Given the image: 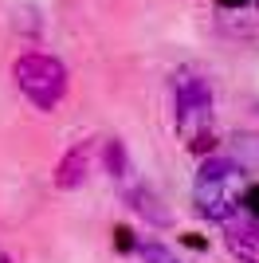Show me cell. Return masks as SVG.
Returning <instances> with one entry per match:
<instances>
[{
	"instance_id": "8fae6325",
	"label": "cell",
	"mask_w": 259,
	"mask_h": 263,
	"mask_svg": "<svg viewBox=\"0 0 259 263\" xmlns=\"http://www.w3.org/2000/svg\"><path fill=\"white\" fill-rule=\"evenodd\" d=\"M220 4H224V8H228V4H239V8H244V4H248V0H220Z\"/></svg>"
},
{
	"instance_id": "9c48e42d",
	"label": "cell",
	"mask_w": 259,
	"mask_h": 263,
	"mask_svg": "<svg viewBox=\"0 0 259 263\" xmlns=\"http://www.w3.org/2000/svg\"><path fill=\"white\" fill-rule=\"evenodd\" d=\"M239 212L251 220H259V185H248V189H239Z\"/></svg>"
},
{
	"instance_id": "5b68a950",
	"label": "cell",
	"mask_w": 259,
	"mask_h": 263,
	"mask_svg": "<svg viewBox=\"0 0 259 263\" xmlns=\"http://www.w3.org/2000/svg\"><path fill=\"white\" fill-rule=\"evenodd\" d=\"M224 243L239 263H259V220L244 216V212L232 216L224 224Z\"/></svg>"
},
{
	"instance_id": "ba28073f",
	"label": "cell",
	"mask_w": 259,
	"mask_h": 263,
	"mask_svg": "<svg viewBox=\"0 0 259 263\" xmlns=\"http://www.w3.org/2000/svg\"><path fill=\"white\" fill-rule=\"evenodd\" d=\"M134 252L141 255V263H181L173 248H165L161 240H138L134 243Z\"/></svg>"
},
{
	"instance_id": "3957f363",
	"label": "cell",
	"mask_w": 259,
	"mask_h": 263,
	"mask_svg": "<svg viewBox=\"0 0 259 263\" xmlns=\"http://www.w3.org/2000/svg\"><path fill=\"white\" fill-rule=\"evenodd\" d=\"M239 189H244V173L239 177H205L196 181V212L205 220L216 224H228L232 216H239Z\"/></svg>"
},
{
	"instance_id": "6da1fadb",
	"label": "cell",
	"mask_w": 259,
	"mask_h": 263,
	"mask_svg": "<svg viewBox=\"0 0 259 263\" xmlns=\"http://www.w3.org/2000/svg\"><path fill=\"white\" fill-rule=\"evenodd\" d=\"M212 83L196 71H177L173 75V118L177 130L189 142L193 154H212L216 149V130H212Z\"/></svg>"
},
{
	"instance_id": "52a82bcc",
	"label": "cell",
	"mask_w": 259,
	"mask_h": 263,
	"mask_svg": "<svg viewBox=\"0 0 259 263\" xmlns=\"http://www.w3.org/2000/svg\"><path fill=\"white\" fill-rule=\"evenodd\" d=\"M102 165H106V173L118 177V181H126V177H130V154H126V145H122L118 138L102 142Z\"/></svg>"
},
{
	"instance_id": "277c9868",
	"label": "cell",
	"mask_w": 259,
	"mask_h": 263,
	"mask_svg": "<svg viewBox=\"0 0 259 263\" xmlns=\"http://www.w3.org/2000/svg\"><path fill=\"white\" fill-rule=\"evenodd\" d=\"M122 200H126V209L134 212V216H141L150 228H169L173 224V212L165 209V200L157 197V189L153 185H126V193H122Z\"/></svg>"
},
{
	"instance_id": "8992f818",
	"label": "cell",
	"mask_w": 259,
	"mask_h": 263,
	"mask_svg": "<svg viewBox=\"0 0 259 263\" xmlns=\"http://www.w3.org/2000/svg\"><path fill=\"white\" fill-rule=\"evenodd\" d=\"M90 161H95V142L71 145L63 154V161H59V169H55V189H63V193L83 189V181L90 177Z\"/></svg>"
},
{
	"instance_id": "7a4b0ae2",
	"label": "cell",
	"mask_w": 259,
	"mask_h": 263,
	"mask_svg": "<svg viewBox=\"0 0 259 263\" xmlns=\"http://www.w3.org/2000/svg\"><path fill=\"white\" fill-rule=\"evenodd\" d=\"M12 79H16L24 99L40 110H55L67 99V87H71V75H67L63 59L47 55V51H24L12 63Z\"/></svg>"
},
{
	"instance_id": "7c38bea8",
	"label": "cell",
	"mask_w": 259,
	"mask_h": 263,
	"mask_svg": "<svg viewBox=\"0 0 259 263\" xmlns=\"http://www.w3.org/2000/svg\"><path fill=\"white\" fill-rule=\"evenodd\" d=\"M0 263H12V259H8V255H0Z\"/></svg>"
},
{
	"instance_id": "30bf717a",
	"label": "cell",
	"mask_w": 259,
	"mask_h": 263,
	"mask_svg": "<svg viewBox=\"0 0 259 263\" xmlns=\"http://www.w3.org/2000/svg\"><path fill=\"white\" fill-rule=\"evenodd\" d=\"M114 240H118L122 252H130V248H134V236H130V228H114Z\"/></svg>"
}]
</instances>
